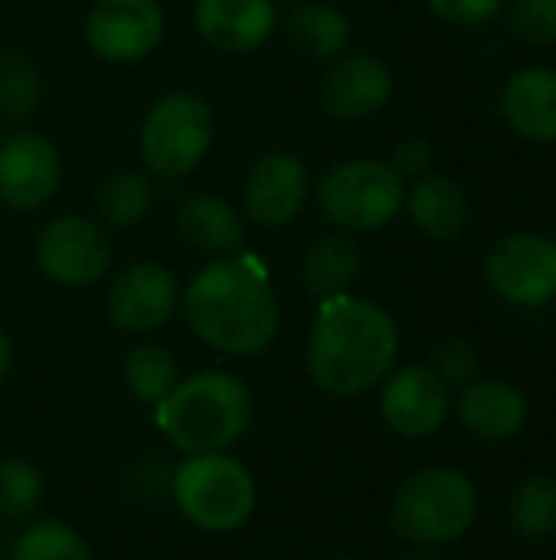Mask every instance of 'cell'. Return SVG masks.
Masks as SVG:
<instances>
[{
  "label": "cell",
  "instance_id": "cell-15",
  "mask_svg": "<svg viewBox=\"0 0 556 560\" xmlns=\"http://www.w3.org/2000/svg\"><path fill=\"white\" fill-rule=\"evenodd\" d=\"M393 95V72L370 52L344 56L331 66L321 85V105L341 121H360L387 108Z\"/></svg>",
  "mask_w": 556,
  "mask_h": 560
},
{
  "label": "cell",
  "instance_id": "cell-32",
  "mask_svg": "<svg viewBox=\"0 0 556 560\" xmlns=\"http://www.w3.org/2000/svg\"><path fill=\"white\" fill-rule=\"evenodd\" d=\"M429 164H433V148L429 141L423 138H406L393 148V158H390V167L403 177V180H416L423 174H429Z\"/></svg>",
  "mask_w": 556,
  "mask_h": 560
},
{
  "label": "cell",
  "instance_id": "cell-6",
  "mask_svg": "<svg viewBox=\"0 0 556 560\" xmlns=\"http://www.w3.org/2000/svg\"><path fill=\"white\" fill-rule=\"evenodd\" d=\"M406 200V180L390 161L354 158L324 171L318 180V207L328 223L344 233H374L393 223Z\"/></svg>",
  "mask_w": 556,
  "mask_h": 560
},
{
  "label": "cell",
  "instance_id": "cell-25",
  "mask_svg": "<svg viewBox=\"0 0 556 560\" xmlns=\"http://www.w3.org/2000/svg\"><path fill=\"white\" fill-rule=\"evenodd\" d=\"M10 560H92V551L72 525L33 522L13 538Z\"/></svg>",
  "mask_w": 556,
  "mask_h": 560
},
{
  "label": "cell",
  "instance_id": "cell-3",
  "mask_svg": "<svg viewBox=\"0 0 556 560\" xmlns=\"http://www.w3.org/2000/svg\"><path fill=\"white\" fill-rule=\"evenodd\" d=\"M154 423L184 456L226 453L252 423V394L236 374L200 371L154 404Z\"/></svg>",
  "mask_w": 556,
  "mask_h": 560
},
{
  "label": "cell",
  "instance_id": "cell-36",
  "mask_svg": "<svg viewBox=\"0 0 556 560\" xmlns=\"http://www.w3.org/2000/svg\"><path fill=\"white\" fill-rule=\"evenodd\" d=\"M288 3H292V0H288ZM295 3H298V0H295Z\"/></svg>",
  "mask_w": 556,
  "mask_h": 560
},
{
  "label": "cell",
  "instance_id": "cell-16",
  "mask_svg": "<svg viewBox=\"0 0 556 560\" xmlns=\"http://www.w3.org/2000/svg\"><path fill=\"white\" fill-rule=\"evenodd\" d=\"M498 112L505 125L534 144L556 141V69L524 66L508 75L498 95Z\"/></svg>",
  "mask_w": 556,
  "mask_h": 560
},
{
  "label": "cell",
  "instance_id": "cell-34",
  "mask_svg": "<svg viewBox=\"0 0 556 560\" xmlns=\"http://www.w3.org/2000/svg\"><path fill=\"white\" fill-rule=\"evenodd\" d=\"M403 560H442L436 551H429V548H419V551H413V555H406Z\"/></svg>",
  "mask_w": 556,
  "mask_h": 560
},
{
  "label": "cell",
  "instance_id": "cell-30",
  "mask_svg": "<svg viewBox=\"0 0 556 560\" xmlns=\"http://www.w3.org/2000/svg\"><path fill=\"white\" fill-rule=\"evenodd\" d=\"M433 371L452 387H465V384H472L475 381V374H478V354H475V348L465 341V338H449V341H442L439 348H436V364H433Z\"/></svg>",
  "mask_w": 556,
  "mask_h": 560
},
{
  "label": "cell",
  "instance_id": "cell-19",
  "mask_svg": "<svg viewBox=\"0 0 556 560\" xmlns=\"http://www.w3.org/2000/svg\"><path fill=\"white\" fill-rule=\"evenodd\" d=\"M403 210L429 240H439V243L462 236L472 217L462 184H456L449 174H433V171L413 180V187L406 190Z\"/></svg>",
  "mask_w": 556,
  "mask_h": 560
},
{
  "label": "cell",
  "instance_id": "cell-12",
  "mask_svg": "<svg viewBox=\"0 0 556 560\" xmlns=\"http://www.w3.org/2000/svg\"><path fill=\"white\" fill-rule=\"evenodd\" d=\"M180 305V285L161 262H134L108 289V318L125 335H151L170 322Z\"/></svg>",
  "mask_w": 556,
  "mask_h": 560
},
{
  "label": "cell",
  "instance_id": "cell-23",
  "mask_svg": "<svg viewBox=\"0 0 556 560\" xmlns=\"http://www.w3.org/2000/svg\"><path fill=\"white\" fill-rule=\"evenodd\" d=\"M508 518L518 538L524 541H547L556 535V479L534 472L528 476L508 505Z\"/></svg>",
  "mask_w": 556,
  "mask_h": 560
},
{
  "label": "cell",
  "instance_id": "cell-31",
  "mask_svg": "<svg viewBox=\"0 0 556 560\" xmlns=\"http://www.w3.org/2000/svg\"><path fill=\"white\" fill-rule=\"evenodd\" d=\"M426 7L452 26H482L495 20L508 0H426Z\"/></svg>",
  "mask_w": 556,
  "mask_h": 560
},
{
  "label": "cell",
  "instance_id": "cell-5",
  "mask_svg": "<svg viewBox=\"0 0 556 560\" xmlns=\"http://www.w3.org/2000/svg\"><path fill=\"white\" fill-rule=\"evenodd\" d=\"M170 495L177 512L210 535L239 532L259 502L252 472L229 453L187 456L170 476Z\"/></svg>",
  "mask_w": 556,
  "mask_h": 560
},
{
  "label": "cell",
  "instance_id": "cell-24",
  "mask_svg": "<svg viewBox=\"0 0 556 560\" xmlns=\"http://www.w3.org/2000/svg\"><path fill=\"white\" fill-rule=\"evenodd\" d=\"M121 381L128 387V394L141 404H161L180 381V368L177 358L164 348V345H138L121 368Z\"/></svg>",
  "mask_w": 556,
  "mask_h": 560
},
{
  "label": "cell",
  "instance_id": "cell-18",
  "mask_svg": "<svg viewBox=\"0 0 556 560\" xmlns=\"http://www.w3.org/2000/svg\"><path fill=\"white\" fill-rule=\"evenodd\" d=\"M197 30L220 52H252L275 30V0H197Z\"/></svg>",
  "mask_w": 556,
  "mask_h": 560
},
{
  "label": "cell",
  "instance_id": "cell-13",
  "mask_svg": "<svg viewBox=\"0 0 556 560\" xmlns=\"http://www.w3.org/2000/svg\"><path fill=\"white\" fill-rule=\"evenodd\" d=\"M59 187V154L36 131H10L0 138V200L29 213L52 200Z\"/></svg>",
  "mask_w": 556,
  "mask_h": 560
},
{
  "label": "cell",
  "instance_id": "cell-20",
  "mask_svg": "<svg viewBox=\"0 0 556 560\" xmlns=\"http://www.w3.org/2000/svg\"><path fill=\"white\" fill-rule=\"evenodd\" d=\"M177 230L187 246L210 256H233L242 249V220L236 207L216 194H193L177 210Z\"/></svg>",
  "mask_w": 556,
  "mask_h": 560
},
{
  "label": "cell",
  "instance_id": "cell-35",
  "mask_svg": "<svg viewBox=\"0 0 556 560\" xmlns=\"http://www.w3.org/2000/svg\"><path fill=\"white\" fill-rule=\"evenodd\" d=\"M334 560H360V558H347V555H344V558H334Z\"/></svg>",
  "mask_w": 556,
  "mask_h": 560
},
{
  "label": "cell",
  "instance_id": "cell-28",
  "mask_svg": "<svg viewBox=\"0 0 556 560\" xmlns=\"http://www.w3.org/2000/svg\"><path fill=\"white\" fill-rule=\"evenodd\" d=\"M39 502H43L39 469L20 456L0 459V518L10 525H23L39 512Z\"/></svg>",
  "mask_w": 556,
  "mask_h": 560
},
{
  "label": "cell",
  "instance_id": "cell-21",
  "mask_svg": "<svg viewBox=\"0 0 556 560\" xmlns=\"http://www.w3.org/2000/svg\"><path fill=\"white\" fill-rule=\"evenodd\" d=\"M360 276V246L351 233H324L305 253V285L315 299L344 295Z\"/></svg>",
  "mask_w": 556,
  "mask_h": 560
},
{
  "label": "cell",
  "instance_id": "cell-4",
  "mask_svg": "<svg viewBox=\"0 0 556 560\" xmlns=\"http://www.w3.org/2000/svg\"><path fill=\"white\" fill-rule=\"evenodd\" d=\"M478 518L475 482L449 466H429L406 476L390 505V522L400 538L416 548H446L469 535Z\"/></svg>",
  "mask_w": 556,
  "mask_h": 560
},
{
  "label": "cell",
  "instance_id": "cell-17",
  "mask_svg": "<svg viewBox=\"0 0 556 560\" xmlns=\"http://www.w3.org/2000/svg\"><path fill=\"white\" fill-rule=\"evenodd\" d=\"M459 423L482 443H508L528 423V397L501 377L472 381L456 400Z\"/></svg>",
  "mask_w": 556,
  "mask_h": 560
},
{
  "label": "cell",
  "instance_id": "cell-26",
  "mask_svg": "<svg viewBox=\"0 0 556 560\" xmlns=\"http://www.w3.org/2000/svg\"><path fill=\"white\" fill-rule=\"evenodd\" d=\"M39 98H43L39 69L23 52H3L0 56V118L26 121L36 115Z\"/></svg>",
  "mask_w": 556,
  "mask_h": 560
},
{
  "label": "cell",
  "instance_id": "cell-14",
  "mask_svg": "<svg viewBox=\"0 0 556 560\" xmlns=\"http://www.w3.org/2000/svg\"><path fill=\"white\" fill-rule=\"evenodd\" d=\"M308 194L311 177L305 161L292 151H269L246 174L242 207L259 226H285L301 213Z\"/></svg>",
  "mask_w": 556,
  "mask_h": 560
},
{
  "label": "cell",
  "instance_id": "cell-9",
  "mask_svg": "<svg viewBox=\"0 0 556 560\" xmlns=\"http://www.w3.org/2000/svg\"><path fill=\"white\" fill-rule=\"evenodd\" d=\"M39 269L69 289L95 285L111 262V246L102 226L85 217H56L36 236Z\"/></svg>",
  "mask_w": 556,
  "mask_h": 560
},
{
  "label": "cell",
  "instance_id": "cell-33",
  "mask_svg": "<svg viewBox=\"0 0 556 560\" xmlns=\"http://www.w3.org/2000/svg\"><path fill=\"white\" fill-rule=\"evenodd\" d=\"M10 364H13V348H10V338L0 328V381L10 374Z\"/></svg>",
  "mask_w": 556,
  "mask_h": 560
},
{
  "label": "cell",
  "instance_id": "cell-22",
  "mask_svg": "<svg viewBox=\"0 0 556 560\" xmlns=\"http://www.w3.org/2000/svg\"><path fill=\"white\" fill-rule=\"evenodd\" d=\"M288 39L308 59H338L351 43V23L328 3H295L285 20Z\"/></svg>",
  "mask_w": 556,
  "mask_h": 560
},
{
  "label": "cell",
  "instance_id": "cell-7",
  "mask_svg": "<svg viewBox=\"0 0 556 560\" xmlns=\"http://www.w3.org/2000/svg\"><path fill=\"white\" fill-rule=\"evenodd\" d=\"M213 144V112L193 92L161 95L141 125V158L151 174L177 180L187 177Z\"/></svg>",
  "mask_w": 556,
  "mask_h": 560
},
{
  "label": "cell",
  "instance_id": "cell-11",
  "mask_svg": "<svg viewBox=\"0 0 556 560\" xmlns=\"http://www.w3.org/2000/svg\"><path fill=\"white\" fill-rule=\"evenodd\" d=\"M164 10L157 0H98L85 20V39L108 62H138L157 49Z\"/></svg>",
  "mask_w": 556,
  "mask_h": 560
},
{
  "label": "cell",
  "instance_id": "cell-1",
  "mask_svg": "<svg viewBox=\"0 0 556 560\" xmlns=\"http://www.w3.org/2000/svg\"><path fill=\"white\" fill-rule=\"evenodd\" d=\"M184 318L206 348L233 358H256L272 348L282 322L269 272L249 253L203 266L184 292Z\"/></svg>",
  "mask_w": 556,
  "mask_h": 560
},
{
  "label": "cell",
  "instance_id": "cell-10",
  "mask_svg": "<svg viewBox=\"0 0 556 560\" xmlns=\"http://www.w3.org/2000/svg\"><path fill=\"white\" fill-rule=\"evenodd\" d=\"M452 413L449 384L426 364H410L390 371L380 390L383 423L406 440H426L442 430Z\"/></svg>",
  "mask_w": 556,
  "mask_h": 560
},
{
  "label": "cell",
  "instance_id": "cell-27",
  "mask_svg": "<svg viewBox=\"0 0 556 560\" xmlns=\"http://www.w3.org/2000/svg\"><path fill=\"white\" fill-rule=\"evenodd\" d=\"M151 180L138 171H118L111 174L98 190V213L111 226H134L151 210Z\"/></svg>",
  "mask_w": 556,
  "mask_h": 560
},
{
  "label": "cell",
  "instance_id": "cell-8",
  "mask_svg": "<svg viewBox=\"0 0 556 560\" xmlns=\"http://www.w3.org/2000/svg\"><path fill=\"white\" fill-rule=\"evenodd\" d=\"M492 292L518 308H544L556 299V240L541 233H508L485 256Z\"/></svg>",
  "mask_w": 556,
  "mask_h": 560
},
{
  "label": "cell",
  "instance_id": "cell-2",
  "mask_svg": "<svg viewBox=\"0 0 556 560\" xmlns=\"http://www.w3.org/2000/svg\"><path fill=\"white\" fill-rule=\"evenodd\" d=\"M400 358V328L393 315L357 295L321 299L305 364L318 390L331 397H357L390 377Z\"/></svg>",
  "mask_w": 556,
  "mask_h": 560
},
{
  "label": "cell",
  "instance_id": "cell-29",
  "mask_svg": "<svg viewBox=\"0 0 556 560\" xmlns=\"http://www.w3.org/2000/svg\"><path fill=\"white\" fill-rule=\"evenodd\" d=\"M508 26L521 43L551 46L556 43V0H511Z\"/></svg>",
  "mask_w": 556,
  "mask_h": 560
}]
</instances>
